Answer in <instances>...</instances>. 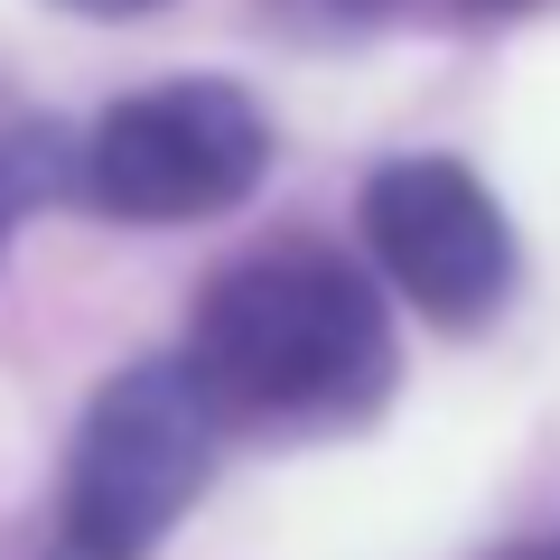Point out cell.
<instances>
[{
  "label": "cell",
  "mask_w": 560,
  "mask_h": 560,
  "mask_svg": "<svg viewBox=\"0 0 560 560\" xmlns=\"http://www.w3.org/2000/svg\"><path fill=\"white\" fill-rule=\"evenodd\" d=\"M271 160V121L243 84L178 75L150 94H121L75 150V187L121 224H197L253 197Z\"/></svg>",
  "instance_id": "cell-2"
},
{
  "label": "cell",
  "mask_w": 560,
  "mask_h": 560,
  "mask_svg": "<svg viewBox=\"0 0 560 560\" xmlns=\"http://www.w3.org/2000/svg\"><path fill=\"white\" fill-rule=\"evenodd\" d=\"M66 178H75V140H66L57 121H20V131H0V243H10V224H20V215H38Z\"/></svg>",
  "instance_id": "cell-5"
},
{
  "label": "cell",
  "mask_w": 560,
  "mask_h": 560,
  "mask_svg": "<svg viewBox=\"0 0 560 560\" xmlns=\"http://www.w3.org/2000/svg\"><path fill=\"white\" fill-rule=\"evenodd\" d=\"M215 430L224 420L206 411L187 364H131L121 383H103L75 467H66V541L94 560H140L197 504L215 467Z\"/></svg>",
  "instance_id": "cell-3"
},
{
  "label": "cell",
  "mask_w": 560,
  "mask_h": 560,
  "mask_svg": "<svg viewBox=\"0 0 560 560\" xmlns=\"http://www.w3.org/2000/svg\"><path fill=\"white\" fill-rule=\"evenodd\" d=\"M467 10H477V20H504V10H533V0H467Z\"/></svg>",
  "instance_id": "cell-7"
},
{
  "label": "cell",
  "mask_w": 560,
  "mask_h": 560,
  "mask_svg": "<svg viewBox=\"0 0 560 560\" xmlns=\"http://www.w3.org/2000/svg\"><path fill=\"white\" fill-rule=\"evenodd\" d=\"M393 374V327L355 261L318 243L253 253L197 300L187 383L215 420H337Z\"/></svg>",
  "instance_id": "cell-1"
},
{
  "label": "cell",
  "mask_w": 560,
  "mask_h": 560,
  "mask_svg": "<svg viewBox=\"0 0 560 560\" xmlns=\"http://www.w3.org/2000/svg\"><path fill=\"white\" fill-rule=\"evenodd\" d=\"M57 10H84V20H131V10H160V0H57Z\"/></svg>",
  "instance_id": "cell-6"
},
{
  "label": "cell",
  "mask_w": 560,
  "mask_h": 560,
  "mask_svg": "<svg viewBox=\"0 0 560 560\" xmlns=\"http://www.w3.org/2000/svg\"><path fill=\"white\" fill-rule=\"evenodd\" d=\"M364 243L393 271L401 300H420L430 318L477 327L486 308L514 290V224L486 197V178L467 160H393L364 187Z\"/></svg>",
  "instance_id": "cell-4"
},
{
  "label": "cell",
  "mask_w": 560,
  "mask_h": 560,
  "mask_svg": "<svg viewBox=\"0 0 560 560\" xmlns=\"http://www.w3.org/2000/svg\"><path fill=\"white\" fill-rule=\"evenodd\" d=\"M495 560H560V551H541V541H514V551H495Z\"/></svg>",
  "instance_id": "cell-8"
},
{
  "label": "cell",
  "mask_w": 560,
  "mask_h": 560,
  "mask_svg": "<svg viewBox=\"0 0 560 560\" xmlns=\"http://www.w3.org/2000/svg\"><path fill=\"white\" fill-rule=\"evenodd\" d=\"M47 560H94V551H75V541H57V551H47Z\"/></svg>",
  "instance_id": "cell-9"
}]
</instances>
